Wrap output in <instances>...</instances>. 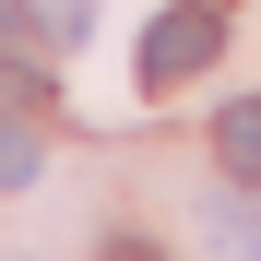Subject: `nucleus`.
Wrapping results in <instances>:
<instances>
[{"instance_id": "f257e3e1", "label": "nucleus", "mask_w": 261, "mask_h": 261, "mask_svg": "<svg viewBox=\"0 0 261 261\" xmlns=\"http://www.w3.org/2000/svg\"><path fill=\"white\" fill-rule=\"evenodd\" d=\"M214 48H226V12H214V0H178V12L143 24V60H130V71H143V95H166V83H190Z\"/></svg>"}, {"instance_id": "f03ea898", "label": "nucleus", "mask_w": 261, "mask_h": 261, "mask_svg": "<svg viewBox=\"0 0 261 261\" xmlns=\"http://www.w3.org/2000/svg\"><path fill=\"white\" fill-rule=\"evenodd\" d=\"M214 166H226V178H261V95H238L214 119Z\"/></svg>"}, {"instance_id": "7ed1b4c3", "label": "nucleus", "mask_w": 261, "mask_h": 261, "mask_svg": "<svg viewBox=\"0 0 261 261\" xmlns=\"http://www.w3.org/2000/svg\"><path fill=\"white\" fill-rule=\"evenodd\" d=\"M24 178H36V130H24V119H0V190H24Z\"/></svg>"}, {"instance_id": "20e7f679", "label": "nucleus", "mask_w": 261, "mask_h": 261, "mask_svg": "<svg viewBox=\"0 0 261 261\" xmlns=\"http://www.w3.org/2000/svg\"><path fill=\"white\" fill-rule=\"evenodd\" d=\"M107 261H154V249H143V238H119V249H107Z\"/></svg>"}]
</instances>
